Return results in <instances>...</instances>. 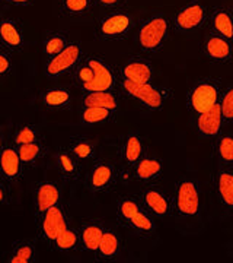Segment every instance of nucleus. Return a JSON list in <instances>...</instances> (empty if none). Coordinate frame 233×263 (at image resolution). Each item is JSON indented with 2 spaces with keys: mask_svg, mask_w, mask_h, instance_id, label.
<instances>
[{
  "mask_svg": "<svg viewBox=\"0 0 233 263\" xmlns=\"http://www.w3.org/2000/svg\"><path fill=\"white\" fill-rule=\"evenodd\" d=\"M171 21L163 13H155L143 19L137 31V44L143 53L155 54L168 40Z\"/></svg>",
  "mask_w": 233,
  "mask_h": 263,
  "instance_id": "1",
  "label": "nucleus"
},
{
  "mask_svg": "<svg viewBox=\"0 0 233 263\" xmlns=\"http://www.w3.org/2000/svg\"><path fill=\"white\" fill-rule=\"evenodd\" d=\"M136 21L129 12L121 9L105 12L96 22V40L102 43L122 41L129 37Z\"/></svg>",
  "mask_w": 233,
  "mask_h": 263,
  "instance_id": "2",
  "label": "nucleus"
},
{
  "mask_svg": "<svg viewBox=\"0 0 233 263\" xmlns=\"http://www.w3.org/2000/svg\"><path fill=\"white\" fill-rule=\"evenodd\" d=\"M222 86L215 78H201L191 86L188 92V108L200 114L210 110L220 101Z\"/></svg>",
  "mask_w": 233,
  "mask_h": 263,
  "instance_id": "3",
  "label": "nucleus"
},
{
  "mask_svg": "<svg viewBox=\"0 0 233 263\" xmlns=\"http://www.w3.org/2000/svg\"><path fill=\"white\" fill-rule=\"evenodd\" d=\"M174 211L185 219H194L200 216L201 211V196H200V186L197 181L185 179L179 181L174 197Z\"/></svg>",
  "mask_w": 233,
  "mask_h": 263,
  "instance_id": "4",
  "label": "nucleus"
},
{
  "mask_svg": "<svg viewBox=\"0 0 233 263\" xmlns=\"http://www.w3.org/2000/svg\"><path fill=\"white\" fill-rule=\"evenodd\" d=\"M84 59L83 50L79 43H69V46L57 56L48 59L46 65V76L50 79H58L73 72L76 66Z\"/></svg>",
  "mask_w": 233,
  "mask_h": 263,
  "instance_id": "5",
  "label": "nucleus"
},
{
  "mask_svg": "<svg viewBox=\"0 0 233 263\" xmlns=\"http://www.w3.org/2000/svg\"><path fill=\"white\" fill-rule=\"evenodd\" d=\"M208 21V9L204 3L193 0L178 10L172 25L174 29L182 34H191L201 29Z\"/></svg>",
  "mask_w": 233,
  "mask_h": 263,
  "instance_id": "6",
  "label": "nucleus"
},
{
  "mask_svg": "<svg viewBox=\"0 0 233 263\" xmlns=\"http://www.w3.org/2000/svg\"><path fill=\"white\" fill-rule=\"evenodd\" d=\"M120 84L125 94L134 98L136 101H139L140 104H143L146 108H149L152 111L160 110L165 104V98H166L165 91L150 82L140 84V82H131L127 79H121Z\"/></svg>",
  "mask_w": 233,
  "mask_h": 263,
  "instance_id": "7",
  "label": "nucleus"
},
{
  "mask_svg": "<svg viewBox=\"0 0 233 263\" xmlns=\"http://www.w3.org/2000/svg\"><path fill=\"white\" fill-rule=\"evenodd\" d=\"M84 60L93 69V79L83 86H80L79 89H82L83 92H93V91H114L117 88V75L114 67L108 62L96 56L84 57Z\"/></svg>",
  "mask_w": 233,
  "mask_h": 263,
  "instance_id": "8",
  "label": "nucleus"
},
{
  "mask_svg": "<svg viewBox=\"0 0 233 263\" xmlns=\"http://www.w3.org/2000/svg\"><path fill=\"white\" fill-rule=\"evenodd\" d=\"M39 218V235L47 245L53 246L57 235L60 234L66 227H69V218L65 206L61 203L54 205L47 209Z\"/></svg>",
  "mask_w": 233,
  "mask_h": 263,
  "instance_id": "9",
  "label": "nucleus"
},
{
  "mask_svg": "<svg viewBox=\"0 0 233 263\" xmlns=\"http://www.w3.org/2000/svg\"><path fill=\"white\" fill-rule=\"evenodd\" d=\"M88 180L93 193H107L117 184L118 173L110 161L96 160L92 162Z\"/></svg>",
  "mask_w": 233,
  "mask_h": 263,
  "instance_id": "10",
  "label": "nucleus"
},
{
  "mask_svg": "<svg viewBox=\"0 0 233 263\" xmlns=\"http://www.w3.org/2000/svg\"><path fill=\"white\" fill-rule=\"evenodd\" d=\"M203 53L213 63H219V65L229 63L232 62L233 57L232 41L208 29L203 38Z\"/></svg>",
  "mask_w": 233,
  "mask_h": 263,
  "instance_id": "11",
  "label": "nucleus"
},
{
  "mask_svg": "<svg viewBox=\"0 0 233 263\" xmlns=\"http://www.w3.org/2000/svg\"><path fill=\"white\" fill-rule=\"evenodd\" d=\"M141 205L155 216H168L174 211V199L156 186H147L141 192Z\"/></svg>",
  "mask_w": 233,
  "mask_h": 263,
  "instance_id": "12",
  "label": "nucleus"
},
{
  "mask_svg": "<svg viewBox=\"0 0 233 263\" xmlns=\"http://www.w3.org/2000/svg\"><path fill=\"white\" fill-rule=\"evenodd\" d=\"M25 46L22 27L16 19H0V47L8 53H18Z\"/></svg>",
  "mask_w": 233,
  "mask_h": 263,
  "instance_id": "13",
  "label": "nucleus"
},
{
  "mask_svg": "<svg viewBox=\"0 0 233 263\" xmlns=\"http://www.w3.org/2000/svg\"><path fill=\"white\" fill-rule=\"evenodd\" d=\"M58 203H61V187L58 186V183L51 180L38 183L34 192V205L37 216L43 215L47 209Z\"/></svg>",
  "mask_w": 233,
  "mask_h": 263,
  "instance_id": "14",
  "label": "nucleus"
},
{
  "mask_svg": "<svg viewBox=\"0 0 233 263\" xmlns=\"http://www.w3.org/2000/svg\"><path fill=\"white\" fill-rule=\"evenodd\" d=\"M24 164L19 158L16 146H5L0 152V177L5 183L13 184L22 179Z\"/></svg>",
  "mask_w": 233,
  "mask_h": 263,
  "instance_id": "15",
  "label": "nucleus"
},
{
  "mask_svg": "<svg viewBox=\"0 0 233 263\" xmlns=\"http://www.w3.org/2000/svg\"><path fill=\"white\" fill-rule=\"evenodd\" d=\"M224 120L220 105L216 104L204 113L197 114V130L207 139H216L223 130Z\"/></svg>",
  "mask_w": 233,
  "mask_h": 263,
  "instance_id": "16",
  "label": "nucleus"
},
{
  "mask_svg": "<svg viewBox=\"0 0 233 263\" xmlns=\"http://www.w3.org/2000/svg\"><path fill=\"white\" fill-rule=\"evenodd\" d=\"M120 73H121V79L146 84L150 82L153 78V66L149 60L143 57H130L122 63Z\"/></svg>",
  "mask_w": 233,
  "mask_h": 263,
  "instance_id": "17",
  "label": "nucleus"
},
{
  "mask_svg": "<svg viewBox=\"0 0 233 263\" xmlns=\"http://www.w3.org/2000/svg\"><path fill=\"white\" fill-rule=\"evenodd\" d=\"M207 24L211 31L233 41V10L229 6H215L208 12Z\"/></svg>",
  "mask_w": 233,
  "mask_h": 263,
  "instance_id": "18",
  "label": "nucleus"
},
{
  "mask_svg": "<svg viewBox=\"0 0 233 263\" xmlns=\"http://www.w3.org/2000/svg\"><path fill=\"white\" fill-rule=\"evenodd\" d=\"M56 158L60 179L65 180L67 183H76L82 179V174H83L82 162L76 160L67 148H61L58 151Z\"/></svg>",
  "mask_w": 233,
  "mask_h": 263,
  "instance_id": "19",
  "label": "nucleus"
},
{
  "mask_svg": "<svg viewBox=\"0 0 233 263\" xmlns=\"http://www.w3.org/2000/svg\"><path fill=\"white\" fill-rule=\"evenodd\" d=\"M67 149L82 164H92L93 161L98 160V145L91 136H84V135L73 136L70 139Z\"/></svg>",
  "mask_w": 233,
  "mask_h": 263,
  "instance_id": "20",
  "label": "nucleus"
},
{
  "mask_svg": "<svg viewBox=\"0 0 233 263\" xmlns=\"http://www.w3.org/2000/svg\"><path fill=\"white\" fill-rule=\"evenodd\" d=\"M107 227L103 226L101 221H86L83 226L79 228V235H80V247L84 252L95 253L98 246L101 243L103 233Z\"/></svg>",
  "mask_w": 233,
  "mask_h": 263,
  "instance_id": "21",
  "label": "nucleus"
},
{
  "mask_svg": "<svg viewBox=\"0 0 233 263\" xmlns=\"http://www.w3.org/2000/svg\"><path fill=\"white\" fill-rule=\"evenodd\" d=\"M163 171V162L155 157H143L133 165V177L141 183H152Z\"/></svg>",
  "mask_w": 233,
  "mask_h": 263,
  "instance_id": "22",
  "label": "nucleus"
},
{
  "mask_svg": "<svg viewBox=\"0 0 233 263\" xmlns=\"http://www.w3.org/2000/svg\"><path fill=\"white\" fill-rule=\"evenodd\" d=\"M120 250H121V241H120L118 234L111 228H107L93 256H95V260L98 262H110L118 257Z\"/></svg>",
  "mask_w": 233,
  "mask_h": 263,
  "instance_id": "23",
  "label": "nucleus"
},
{
  "mask_svg": "<svg viewBox=\"0 0 233 263\" xmlns=\"http://www.w3.org/2000/svg\"><path fill=\"white\" fill-rule=\"evenodd\" d=\"M216 189L223 206L233 212V167H222L216 173Z\"/></svg>",
  "mask_w": 233,
  "mask_h": 263,
  "instance_id": "24",
  "label": "nucleus"
},
{
  "mask_svg": "<svg viewBox=\"0 0 233 263\" xmlns=\"http://www.w3.org/2000/svg\"><path fill=\"white\" fill-rule=\"evenodd\" d=\"M41 100L50 110H66L72 104V92L65 86H53L43 92Z\"/></svg>",
  "mask_w": 233,
  "mask_h": 263,
  "instance_id": "25",
  "label": "nucleus"
},
{
  "mask_svg": "<svg viewBox=\"0 0 233 263\" xmlns=\"http://www.w3.org/2000/svg\"><path fill=\"white\" fill-rule=\"evenodd\" d=\"M82 105L83 107H101L117 111L120 107V98L114 91H93L83 92Z\"/></svg>",
  "mask_w": 233,
  "mask_h": 263,
  "instance_id": "26",
  "label": "nucleus"
},
{
  "mask_svg": "<svg viewBox=\"0 0 233 263\" xmlns=\"http://www.w3.org/2000/svg\"><path fill=\"white\" fill-rule=\"evenodd\" d=\"M18 155L24 167H34L37 165L38 162H41V160L46 157L47 149L44 146L43 141L31 142V143H25V145H19L16 146Z\"/></svg>",
  "mask_w": 233,
  "mask_h": 263,
  "instance_id": "27",
  "label": "nucleus"
},
{
  "mask_svg": "<svg viewBox=\"0 0 233 263\" xmlns=\"http://www.w3.org/2000/svg\"><path fill=\"white\" fill-rule=\"evenodd\" d=\"M125 228L131 231L133 234L137 235H150L155 233L156 226H155V221L152 218V214H149L144 208L140 209L137 214H134L133 218L129 221V224L125 226Z\"/></svg>",
  "mask_w": 233,
  "mask_h": 263,
  "instance_id": "28",
  "label": "nucleus"
},
{
  "mask_svg": "<svg viewBox=\"0 0 233 263\" xmlns=\"http://www.w3.org/2000/svg\"><path fill=\"white\" fill-rule=\"evenodd\" d=\"M95 8V0H60V13L66 18H82Z\"/></svg>",
  "mask_w": 233,
  "mask_h": 263,
  "instance_id": "29",
  "label": "nucleus"
},
{
  "mask_svg": "<svg viewBox=\"0 0 233 263\" xmlns=\"http://www.w3.org/2000/svg\"><path fill=\"white\" fill-rule=\"evenodd\" d=\"M140 209H143V205H141V200L139 197L130 196V195L120 196L118 202H117V219H118L120 226H127L133 215L137 214Z\"/></svg>",
  "mask_w": 233,
  "mask_h": 263,
  "instance_id": "30",
  "label": "nucleus"
},
{
  "mask_svg": "<svg viewBox=\"0 0 233 263\" xmlns=\"http://www.w3.org/2000/svg\"><path fill=\"white\" fill-rule=\"evenodd\" d=\"M54 250L60 252V253H70L76 249L80 247V235H79V230H76L73 227H66L65 230L57 235L54 243L51 246Z\"/></svg>",
  "mask_w": 233,
  "mask_h": 263,
  "instance_id": "31",
  "label": "nucleus"
},
{
  "mask_svg": "<svg viewBox=\"0 0 233 263\" xmlns=\"http://www.w3.org/2000/svg\"><path fill=\"white\" fill-rule=\"evenodd\" d=\"M144 148L143 141L137 133H130L125 136V141L122 145V160L127 165H134L140 158H143Z\"/></svg>",
  "mask_w": 233,
  "mask_h": 263,
  "instance_id": "32",
  "label": "nucleus"
},
{
  "mask_svg": "<svg viewBox=\"0 0 233 263\" xmlns=\"http://www.w3.org/2000/svg\"><path fill=\"white\" fill-rule=\"evenodd\" d=\"M216 158L222 167H233V135L220 133L216 138Z\"/></svg>",
  "mask_w": 233,
  "mask_h": 263,
  "instance_id": "33",
  "label": "nucleus"
},
{
  "mask_svg": "<svg viewBox=\"0 0 233 263\" xmlns=\"http://www.w3.org/2000/svg\"><path fill=\"white\" fill-rule=\"evenodd\" d=\"M69 38L66 35L65 32L61 31H51L48 32L44 40H43V53L47 59H51V57L57 56L60 51H63L67 46H69Z\"/></svg>",
  "mask_w": 233,
  "mask_h": 263,
  "instance_id": "34",
  "label": "nucleus"
},
{
  "mask_svg": "<svg viewBox=\"0 0 233 263\" xmlns=\"http://www.w3.org/2000/svg\"><path fill=\"white\" fill-rule=\"evenodd\" d=\"M117 111L101 107H83L80 110V122L83 124H101L110 123L115 119Z\"/></svg>",
  "mask_w": 233,
  "mask_h": 263,
  "instance_id": "35",
  "label": "nucleus"
},
{
  "mask_svg": "<svg viewBox=\"0 0 233 263\" xmlns=\"http://www.w3.org/2000/svg\"><path fill=\"white\" fill-rule=\"evenodd\" d=\"M35 260V246L28 240L16 241L12 247L10 263H31Z\"/></svg>",
  "mask_w": 233,
  "mask_h": 263,
  "instance_id": "36",
  "label": "nucleus"
},
{
  "mask_svg": "<svg viewBox=\"0 0 233 263\" xmlns=\"http://www.w3.org/2000/svg\"><path fill=\"white\" fill-rule=\"evenodd\" d=\"M39 141V133H38L35 126L31 124H22L16 127V130L13 133V145L19 146V145H25V143H31V142Z\"/></svg>",
  "mask_w": 233,
  "mask_h": 263,
  "instance_id": "37",
  "label": "nucleus"
},
{
  "mask_svg": "<svg viewBox=\"0 0 233 263\" xmlns=\"http://www.w3.org/2000/svg\"><path fill=\"white\" fill-rule=\"evenodd\" d=\"M219 105L222 110L224 124H233V82L227 85L224 91H222Z\"/></svg>",
  "mask_w": 233,
  "mask_h": 263,
  "instance_id": "38",
  "label": "nucleus"
},
{
  "mask_svg": "<svg viewBox=\"0 0 233 263\" xmlns=\"http://www.w3.org/2000/svg\"><path fill=\"white\" fill-rule=\"evenodd\" d=\"M72 78H73V84H75L77 88H80V86H83L84 84H88V82H91V81H92L93 69L83 59V60H82V62H80V63L73 69V72H72Z\"/></svg>",
  "mask_w": 233,
  "mask_h": 263,
  "instance_id": "39",
  "label": "nucleus"
},
{
  "mask_svg": "<svg viewBox=\"0 0 233 263\" xmlns=\"http://www.w3.org/2000/svg\"><path fill=\"white\" fill-rule=\"evenodd\" d=\"M12 59H10L9 53H6L5 50L0 51V76L9 75L12 72Z\"/></svg>",
  "mask_w": 233,
  "mask_h": 263,
  "instance_id": "40",
  "label": "nucleus"
},
{
  "mask_svg": "<svg viewBox=\"0 0 233 263\" xmlns=\"http://www.w3.org/2000/svg\"><path fill=\"white\" fill-rule=\"evenodd\" d=\"M122 3H124V0H95V6L105 9V12L121 9Z\"/></svg>",
  "mask_w": 233,
  "mask_h": 263,
  "instance_id": "41",
  "label": "nucleus"
},
{
  "mask_svg": "<svg viewBox=\"0 0 233 263\" xmlns=\"http://www.w3.org/2000/svg\"><path fill=\"white\" fill-rule=\"evenodd\" d=\"M8 200H9V192H8V187L5 186V181L0 180V205L8 203Z\"/></svg>",
  "mask_w": 233,
  "mask_h": 263,
  "instance_id": "42",
  "label": "nucleus"
},
{
  "mask_svg": "<svg viewBox=\"0 0 233 263\" xmlns=\"http://www.w3.org/2000/svg\"><path fill=\"white\" fill-rule=\"evenodd\" d=\"M3 2L12 6H18V8H25L34 3V0H3Z\"/></svg>",
  "mask_w": 233,
  "mask_h": 263,
  "instance_id": "43",
  "label": "nucleus"
},
{
  "mask_svg": "<svg viewBox=\"0 0 233 263\" xmlns=\"http://www.w3.org/2000/svg\"><path fill=\"white\" fill-rule=\"evenodd\" d=\"M6 145H5V136H3V133H0V152L3 151Z\"/></svg>",
  "mask_w": 233,
  "mask_h": 263,
  "instance_id": "44",
  "label": "nucleus"
}]
</instances>
